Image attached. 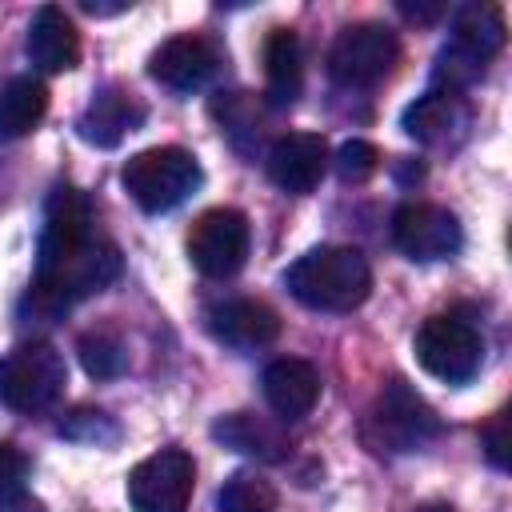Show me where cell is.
Instances as JSON below:
<instances>
[{
  "mask_svg": "<svg viewBox=\"0 0 512 512\" xmlns=\"http://www.w3.org/2000/svg\"><path fill=\"white\" fill-rule=\"evenodd\" d=\"M0 512H44L28 492H16V496H4L0 500Z\"/></svg>",
  "mask_w": 512,
  "mask_h": 512,
  "instance_id": "83f0119b",
  "label": "cell"
},
{
  "mask_svg": "<svg viewBox=\"0 0 512 512\" xmlns=\"http://www.w3.org/2000/svg\"><path fill=\"white\" fill-rule=\"evenodd\" d=\"M140 120H144V104L132 92L108 84L88 100V108L76 120V132H80V140H88L96 148H116L128 132L140 128Z\"/></svg>",
  "mask_w": 512,
  "mask_h": 512,
  "instance_id": "5bb4252c",
  "label": "cell"
},
{
  "mask_svg": "<svg viewBox=\"0 0 512 512\" xmlns=\"http://www.w3.org/2000/svg\"><path fill=\"white\" fill-rule=\"evenodd\" d=\"M332 164H336V176L344 184H364L380 168V152L368 140H348V144H340V152H336Z\"/></svg>",
  "mask_w": 512,
  "mask_h": 512,
  "instance_id": "d4e9b609",
  "label": "cell"
},
{
  "mask_svg": "<svg viewBox=\"0 0 512 512\" xmlns=\"http://www.w3.org/2000/svg\"><path fill=\"white\" fill-rule=\"evenodd\" d=\"M68 364L56 344L28 340L0 356V404L12 412H44L60 400Z\"/></svg>",
  "mask_w": 512,
  "mask_h": 512,
  "instance_id": "5b68a950",
  "label": "cell"
},
{
  "mask_svg": "<svg viewBox=\"0 0 512 512\" xmlns=\"http://www.w3.org/2000/svg\"><path fill=\"white\" fill-rule=\"evenodd\" d=\"M412 348H416V360L428 376L444 380V384H464L476 376L480 368V356H484V340L476 332L472 320L464 316H428L416 336H412Z\"/></svg>",
  "mask_w": 512,
  "mask_h": 512,
  "instance_id": "8992f818",
  "label": "cell"
},
{
  "mask_svg": "<svg viewBox=\"0 0 512 512\" xmlns=\"http://www.w3.org/2000/svg\"><path fill=\"white\" fill-rule=\"evenodd\" d=\"M208 328L216 340H224L228 348H264L280 336V316L252 296L240 300H224L208 312Z\"/></svg>",
  "mask_w": 512,
  "mask_h": 512,
  "instance_id": "2e32d148",
  "label": "cell"
},
{
  "mask_svg": "<svg viewBox=\"0 0 512 512\" xmlns=\"http://www.w3.org/2000/svg\"><path fill=\"white\" fill-rule=\"evenodd\" d=\"M80 8H84V12H92V16H116V12H128V8H132V0H120V4H96V0H84Z\"/></svg>",
  "mask_w": 512,
  "mask_h": 512,
  "instance_id": "f546056e",
  "label": "cell"
},
{
  "mask_svg": "<svg viewBox=\"0 0 512 512\" xmlns=\"http://www.w3.org/2000/svg\"><path fill=\"white\" fill-rule=\"evenodd\" d=\"M60 432L68 440H84V444H112L120 436V428L112 424V416L100 412V408H76V412H68L60 420Z\"/></svg>",
  "mask_w": 512,
  "mask_h": 512,
  "instance_id": "cb8c5ba5",
  "label": "cell"
},
{
  "mask_svg": "<svg viewBox=\"0 0 512 512\" xmlns=\"http://www.w3.org/2000/svg\"><path fill=\"white\" fill-rule=\"evenodd\" d=\"M196 488V464L180 448H160L128 472L132 512H184Z\"/></svg>",
  "mask_w": 512,
  "mask_h": 512,
  "instance_id": "ba28073f",
  "label": "cell"
},
{
  "mask_svg": "<svg viewBox=\"0 0 512 512\" xmlns=\"http://www.w3.org/2000/svg\"><path fill=\"white\" fill-rule=\"evenodd\" d=\"M216 68H220V52L204 36H172L148 60L152 80H160L172 92H196V88H204L216 76Z\"/></svg>",
  "mask_w": 512,
  "mask_h": 512,
  "instance_id": "8fae6325",
  "label": "cell"
},
{
  "mask_svg": "<svg viewBox=\"0 0 512 512\" xmlns=\"http://www.w3.org/2000/svg\"><path fill=\"white\" fill-rule=\"evenodd\" d=\"M400 60V40L388 24L364 20V24H348L332 48H328V76L344 88H368L380 84Z\"/></svg>",
  "mask_w": 512,
  "mask_h": 512,
  "instance_id": "52a82bcc",
  "label": "cell"
},
{
  "mask_svg": "<svg viewBox=\"0 0 512 512\" xmlns=\"http://www.w3.org/2000/svg\"><path fill=\"white\" fill-rule=\"evenodd\" d=\"M48 112V88L36 76H12L0 88V140L28 136Z\"/></svg>",
  "mask_w": 512,
  "mask_h": 512,
  "instance_id": "44dd1931",
  "label": "cell"
},
{
  "mask_svg": "<svg viewBox=\"0 0 512 512\" xmlns=\"http://www.w3.org/2000/svg\"><path fill=\"white\" fill-rule=\"evenodd\" d=\"M220 512H276V488L256 472H236L216 492Z\"/></svg>",
  "mask_w": 512,
  "mask_h": 512,
  "instance_id": "7402d4cb",
  "label": "cell"
},
{
  "mask_svg": "<svg viewBox=\"0 0 512 512\" xmlns=\"http://www.w3.org/2000/svg\"><path fill=\"white\" fill-rule=\"evenodd\" d=\"M24 476H28V460L16 444H0V500L24 492Z\"/></svg>",
  "mask_w": 512,
  "mask_h": 512,
  "instance_id": "484cf974",
  "label": "cell"
},
{
  "mask_svg": "<svg viewBox=\"0 0 512 512\" xmlns=\"http://www.w3.org/2000/svg\"><path fill=\"white\" fill-rule=\"evenodd\" d=\"M452 48L484 64L504 48V16L496 4H460L452 12Z\"/></svg>",
  "mask_w": 512,
  "mask_h": 512,
  "instance_id": "ac0fdd59",
  "label": "cell"
},
{
  "mask_svg": "<svg viewBox=\"0 0 512 512\" xmlns=\"http://www.w3.org/2000/svg\"><path fill=\"white\" fill-rule=\"evenodd\" d=\"M24 48L40 72H72L80 64V32L56 4L36 8Z\"/></svg>",
  "mask_w": 512,
  "mask_h": 512,
  "instance_id": "9a60e30c",
  "label": "cell"
},
{
  "mask_svg": "<svg viewBox=\"0 0 512 512\" xmlns=\"http://www.w3.org/2000/svg\"><path fill=\"white\" fill-rule=\"evenodd\" d=\"M468 108L452 92H424L404 108V132L420 144H448L456 132H464Z\"/></svg>",
  "mask_w": 512,
  "mask_h": 512,
  "instance_id": "e0dca14e",
  "label": "cell"
},
{
  "mask_svg": "<svg viewBox=\"0 0 512 512\" xmlns=\"http://www.w3.org/2000/svg\"><path fill=\"white\" fill-rule=\"evenodd\" d=\"M212 436L244 456H256V460H280L288 452V440L284 432L264 420V416H252V412H232V416H220L212 424Z\"/></svg>",
  "mask_w": 512,
  "mask_h": 512,
  "instance_id": "ffe728a7",
  "label": "cell"
},
{
  "mask_svg": "<svg viewBox=\"0 0 512 512\" xmlns=\"http://www.w3.org/2000/svg\"><path fill=\"white\" fill-rule=\"evenodd\" d=\"M80 364L92 380H112L124 372L128 364V352H124V340L108 328H96V332H84L80 336Z\"/></svg>",
  "mask_w": 512,
  "mask_h": 512,
  "instance_id": "603a6c76",
  "label": "cell"
},
{
  "mask_svg": "<svg viewBox=\"0 0 512 512\" xmlns=\"http://www.w3.org/2000/svg\"><path fill=\"white\" fill-rule=\"evenodd\" d=\"M392 244L408 260H448L460 252L464 232L460 220L440 204H400L392 216Z\"/></svg>",
  "mask_w": 512,
  "mask_h": 512,
  "instance_id": "30bf717a",
  "label": "cell"
},
{
  "mask_svg": "<svg viewBox=\"0 0 512 512\" xmlns=\"http://www.w3.org/2000/svg\"><path fill=\"white\" fill-rule=\"evenodd\" d=\"M416 512H452V508H448V504H420Z\"/></svg>",
  "mask_w": 512,
  "mask_h": 512,
  "instance_id": "4dcf8cb0",
  "label": "cell"
},
{
  "mask_svg": "<svg viewBox=\"0 0 512 512\" xmlns=\"http://www.w3.org/2000/svg\"><path fill=\"white\" fill-rule=\"evenodd\" d=\"M248 244H252V228H248L244 212L208 208L204 216H196V224L188 232V260L196 264V272H204L212 280H224V276L244 268Z\"/></svg>",
  "mask_w": 512,
  "mask_h": 512,
  "instance_id": "9c48e42d",
  "label": "cell"
},
{
  "mask_svg": "<svg viewBox=\"0 0 512 512\" xmlns=\"http://www.w3.org/2000/svg\"><path fill=\"white\" fill-rule=\"evenodd\" d=\"M264 400L280 420H300L320 400V372L300 356H280L260 376Z\"/></svg>",
  "mask_w": 512,
  "mask_h": 512,
  "instance_id": "4fadbf2b",
  "label": "cell"
},
{
  "mask_svg": "<svg viewBox=\"0 0 512 512\" xmlns=\"http://www.w3.org/2000/svg\"><path fill=\"white\" fill-rule=\"evenodd\" d=\"M264 80H268V100L276 108L292 104L304 88V48L292 28H276L264 44Z\"/></svg>",
  "mask_w": 512,
  "mask_h": 512,
  "instance_id": "d6986e66",
  "label": "cell"
},
{
  "mask_svg": "<svg viewBox=\"0 0 512 512\" xmlns=\"http://www.w3.org/2000/svg\"><path fill=\"white\" fill-rule=\"evenodd\" d=\"M120 180H124V192H128L144 212L160 216V212H172L176 204H184V200L200 188L204 172H200V160H196L188 148L160 144V148L136 152V156L124 164Z\"/></svg>",
  "mask_w": 512,
  "mask_h": 512,
  "instance_id": "3957f363",
  "label": "cell"
},
{
  "mask_svg": "<svg viewBox=\"0 0 512 512\" xmlns=\"http://www.w3.org/2000/svg\"><path fill=\"white\" fill-rule=\"evenodd\" d=\"M400 12L412 20H436L444 12V4H400Z\"/></svg>",
  "mask_w": 512,
  "mask_h": 512,
  "instance_id": "f1b7e54d",
  "label": "cell"
},
{
  "mask_svg": "<svg viewBox=\"0 0 512 512\" xmlns=\"http://www.w3.org/2000/svg\"><path fill=\"white\" fill-rule=\"evenodd\" d=\"M328 168V144L316 132H288L268 148V180L280 192L304 196L320 184Z\"/></svg>",
  "mask_w": 512,
  "mask_h": 512,
  "instance_id": "7c38bea8",
  "label": "cell"
},
{
  "mask_svg": "<svg viewBox=\"0 0 512 512\" xmlns=\"http://www.w3.org/2000/svg\"><path fill=\"white\" fill-rule=\"evenodd\" d=\"M484 452L492 460V468H508V416H492V424L484 428Z\"/></svg>",
  "mask_w": 512,
  "mask_h": 512,
  "instance_id": "4316f807",
  "label": "cell"
},
{
  "mask_svg": "<svg viewBox=\"0 0 512 512\" xmlns=\"http://www.w3.org/2000/svg\"><path fill=\"white\" fill-rule=\"evenodd\" d=\"M440 436V416L404 380H388L364 416V444L372 452H416Z\"/></svg>",
  "mask_w": 512,
  "mask_h": 512,
  "instance_id": "277c9868",
  "label": "cell"
},
{
  "mask_svg": "<svg viewBox=\"0 0 512 512\" xmlns=\"http://www.w3.org/2000/svg\"><path fill=\"white\" fill-rule=\"evenodd\" d=\"M284 284L312 312H352L372 292V268L360 248L320 244L284 272Z\"/></svg>",
  "mask_w": 512,
  "mask_h": 512,
  "instance_id": "7a4b0ae2",
  "label": "cell"
},
{
  "mask_svg": "<svg viewBox=\"0 0 512 512\" xmlns=\"http://www.w3.org/2000/svg\"><path fill=\"white\" fill-rule=\"evenodd\" d=\"M120 276V248L96 232L92 204L80 188L56 184L44 204L36 276L28 304L36 316H60Z\"/></svg>",
  "mask_w": 512,
  "mask_h": 512,
  "instance_id": "6da1fadb",
  "label": "cell"
}]
</instances>
